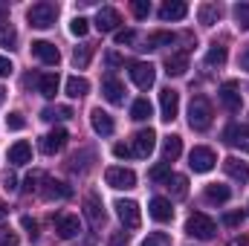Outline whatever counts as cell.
Instances as JSON below:
<instances>
[{"mask_svg":"<svg viewBox=\"0 0 249 246\" xmlns=\"http://www.w3.org/2000/svg\"><path fill=\"white\" fill-rule=\"evenodd\" d=\"M58 84H61L58 72H44V75H38V90H41V96H47V99H53V96L58 93Z\"/></svg>","mask_w":249,"mask_h":246,"instance_id":"obj_24","label":"cell"},{"mask_svg":"<svg viewBox=\"0 0 249 246\" xmlns=\"http://www.w3.org/2000/svg\"><path fill=\"white\" fill-rule=\"evenodd\" d=\"M87 29H90V20H87V18H72L70 32H72L75 38H84V35H87Z\"/></svg>","mask_w":249,"mask_h":246,"instance_id":"obj_38","label":"cell"},{"mask_svg":"<svg viewBox=\"0 0 249 246\" xmlns=\"http://www.w3.org/2000/svg\"><path fill=\"white\" fill-rule=\"evenodd\" d=\"M9 162L12 165H26V162H32V145L29 142H15L12 148H9Z\"/></svg>","mask_w":249,"mask_h":246,"instance_id":"obj_20","label":"cell"},{"mask_svg":"<svg viewBox=\"0 0 249 246\" xmlns=\"http://www.w3.org/2000/svg\"><path fill=\"white\" fill-rule=\"evenodd\" d=\"M122 244H124V235L122 232H116V235L110 238V246H122Z\"/></svg>","mask_w":249,"mask_h":246,"instance_id":"obj_52","label":"cell"},{"mask_svg":"<svg viewBox=\"0 0 249 246\" xmlns=\"http://www.w3.org/2000/svg\"><path fill=\"white\" fill-rule=\"evenodd\" d=\"M206 64H209V67H223V64H226V47L214 44V47L206 53Z\"/></svg>","mask_w":249,"mask_h":246,"instance_id":"obj_33","label":"cell"},{"mask_svg":"<svg viewBox=\"0 0 249 246\" xmlns=\"http://www.w3.org/2000/svg\"><path fill=\"white\" fill-rule=\"evenodd\" d=\"M96 29L102 32V35H107V32H116V26L122 23V18H119V12L116 9H110V6H105V9H99V15H96Z\"/></svg>","mask_w":249,"mask_h":246,"instance_id":"obj_11","label":"cell"},{"mask_svg":"<svg viewBox=\"0 0 249 246\" xmlns=\"http://www.w3.org/2000/svg\"><path fill=\"white\" fill-rule=\"evenodd\" d=\"M102 93H105V99L113 102V105H119V102L124 99V87H122V81H119L116 75H107V78L102 81Z\"/></svg>","mask_w":249,"mask_h":246,"instance_id":"obj_19","label":"cell"},{"mask_svg":"<svg viewBox=\"0 0 249 246\" xmlns=\"http://www.w3.org/2000/svg\"><path fill=\"white\" fill-rule=\"evenodd\" d=\"M55 232L61 235L64 241H72L75 235H81V220L75 214H58L55 220Z\"/></svg>","mask_w":249,"mask_h":246,"instance_id":"obj_13","label":"cell"},{"mask_svg":"<svg viewBox=\"0 0 249 246\" xmlns=\"http://www.w3.org/2000/svg\"><path fill=\"white\" fill-rule=\"evenodd\" d=\"M223 171H226V174H229L235 183H241V185L249 180V165H247V162H241L238 157H229V159H223Z\"/></svg>","mask_w":249,"mask_h":246,"instance_id":"obj_18","label":"cell"},{"mask_svg":"<svg viewBox=\"0 0 249 246\" xmlns=\"http://www.w3.org/2000/svg\"><path fill=\"white\" fill-rule=\"evenodd\" d=\"M20 226H23V229L29 232V238H32V241L38 238V223H35L32 217H20Z\"/></svg>","mask_w":249,"mask_h":246,"instance_id":"obj_46","label":"cell"},{"mask_svg":"<svg viewBox=\"0 0 249 246\" xmlns=\"http://www.w3.org/2000/svg\"><path fill=\"white\" fill-rule=\"evenodd\" d=\"M229 246H249V241H232Z\"/></svg>","mask_w":249,"mask_h":246,"instance_id":"obj_55","label":"cell"},{"mask_svg":"<svg viewBox=\"0 0 249 246\" xmlns=\"http://www.w3.org/2000/svg\"><path fill=\"white\" fill-rule=\"evenodd\" d=\"M84 214H87L90 226H102L105 223V209H102V200L96 194H87L84 197Z\"/></svg>","mask_w":249,"mask_h":246,"instance_id":"obj_16","label":"cell"},{"mask_svg":"<svg viewBox=\"0 0 249 246\" xmlns=\"http://www.w3.org/2000/svg\"><path fill=\"white\" fill-rule=\"evenodd\" d=\"M105 180H107L110 188L127 191V188H133V185H136V174H133L130 168H119V165H113V168H107V171H105Z\"/></svg>","mask_w":249,"mask_h":246,"instance_id":"obj_6","label":"cell"},{"mask_svg":"<svg viewBox=\"0 0 249 246\" xmlns=\"http://www.w3.org/2000/svg\"><path fill=\"white\" fill-rule=\"evenodd\" d=\"M72 64H75L78 70H84V67L90 64V44H81V47L72 50Z\"/></svg>","mask_w":249,"mask_h":246,"instance_id":"obj_34","label":"cell"},{"mask_svg":"<svg viewBox=\"0 0 249 246\" xmlns=\"http://www.w3.org/2000/svg\"><path fill=\"white\" fill-rule=\"evenodd\" d=\"M3 188H6V191H15V188H18V177H15V174H6V177H3Z\"/></svg>","mask_w":249,"mask_h":246,"instance_id":"obj_50","label":"cell"},{"mask_svg":"<svg viewBox=\"0 0 249 246\" xmlns=\"http://www.w3.org/2000/svg\"><path fill=\"white\" fill-rule=\"evenodd\" d=\"M90 122H93V130L102 133V136H110V133H113V119H110V113H105L102 107H96V110L90 113Z\"/></svg>","mask_w":249,"mask_h":246,"instance_id":"obj_22","label":"cell"},{"mask_svg":"<svg viewBox=\"0 0 249 246\" xmlns=\"http://www.w3.org/2000/svg\"><path fill=\"white\" fill-rule=\"evenodd\" d=\"M32 55H35L38 61L50 64V67H55V64L61 61L58 47H55V44H50V41H35V44H32Z\"/></svg>","mask_w":249,"mask_h":246,"instance_id":"obj_12","label":"cell"},{"mask_svg":"<svg viewBox=\"0 0 249 246\" xmlns=\"http://www.w3.org/2000/svg\"><path fill=\"white\" fill-rule=\"evenodd\" d=\"M214 162H217V157H214L212 148L197 145V148H191V154H188V168H191L194 174H209V171L214 168Z\"/></svg>","mask_w":249,"mask_h":246,"instance_id":"obj_3","label":"cell"},{"mask_svg":"<svg viewBox=\"0 0 249 246\" xmlns=\"http://www.w3.org/2000/svg\"><path fill=\"white\" fill-rule=\"evenodd\" d=\"M139 246H171V238L165 232H154V235H148Z\"/></svg>","mask_w":249,"mask_h":246,"instance_id":"obj_37","label":"cell"},{"mask_svg":"<svg viewBox=\"0 0 249 246\" xmlns=\"http://www.w3.org/2000/svg\"><path fill=\"white\" fill-rule=\"evenodd\" d=\"M0 246H18V235L15 232H0Z\"/></svg>","mask_w":249,"mask_h":246,"instance_id":"obj_48","label":"cell"},{"mask_svg":"<svg viewBox=\"0 0 249 246\" xmlns=\"http://www.w3.org/2000/svg\"><path fill=\"white\" fill-rule=\"evenodd\" d=\"M130 9H133V15H136L139 20L151 15V3H148V0H133V6H130Z\"/></svg>","mask_w":249,"mask_h":246,"instance_id":"obj_41","label":"cell"},{"mask_svg":"<svg viewBox=\"0 0 249 246\" xmlns=\"http://www.w3.org/2000/svg\"><path fill=\"white\" fill-rule=\"evenodd\" d=\"M174 44V32H154L145 41V50H160V47H171Z\"/></svg>","mask_w":249,"mask_h":246,"instance_id":"obj_31","label":"cell"},{"mask_svg":"<svg viewBox=\"0 0 249 246\" xmlns=\"http://www.w3.org/2000/svg\"><path fill=\"white\" fill-rule=\"evenodd\" d=\"M188 15V6L183 0H168V3H162V9H160V18L162 20H183Z\"/></svg>","mask_w":249,"mask_h":246,"instance_id":"obj_21","label":"cell"},{"mask_svg":"<svg viewBox=\"0 0 249 246\" xmlns=\"http://www.w3.org/2000/svg\"><path fill=\"white\" fill-rule=\"evenodd\" d=\"M12 70H15V67H12V61H9L6 55H0V78H6V75H12Z\"/></svg>","mask_w":249,"mask_h":246,"instance_id":"obj_49","label":"cell"},{"mask_svg":"<svg viewBox=\"0 0 249 246\" xmlns=\"http://www.w3.org/2000/svg\"><path fill=\"white\" fill-rule=\"evenodd\" d=\"M188 124L194 130H206L212 124V105L206 96H194L191 105H188Z\"/></svg>","mask_w":249,"mask_h":246,"instance_id":"obj_1","label":"cell"},{"mask_svg":"<svg viewBox=\"0 0 249 246\" xmlns=\"http://www.w3.org/2000/svg\"><path fill=\"white\" fill-rule=\"evenodd\" d=\"M177 110H180V93L165 87L160 93V113H162V122H174L177 119Z\"/></svg>","mask_w":249,"mask_h":246,"instance_id":"obj_8","label":"cell"},{"mask_svg":"<svg viewBox=\"0 0 249 246\" xmlns=\"http://www.w3.org/2000/svg\"><path fill=\"white\" fill-rule=\"evenodd\" d=\"M67 139H70L67 130H64V127H55L53 133H47V136L41 139V151H44V154H58L64 145H67Z\"/></svg>","mask_w":249,"mask_h":246,"instance_id":"obj_17","label":"cell"},{"mask_svg":"<svg viewBox=\"0 0 249 246\" xmlns=\"http://www.w3.org/2000/svg\"><path fill=\"white\" fill-rule=\"evenodd\" d=\"M113 157H119V159H127V157H133V148H127V145H113Z\"/></svg>","mask_w":249,"mask_h":246,"instance_id":"obj_47","label":"cell"},{"mask_svg":"<svg viewBox=\"0 0 249 246\" xmlns=\"http://www.w3.org/2000/svg\"><path fill=\"white\" fill-rule=\"evenodd\" d=\"M41 180H44V174H41V171H32V174H29V177L23 180V191H35Z\"/></svg>","mask_w":249,"mask_h":246,"instance_id":"obj_43","label":"cell"},{"mask_svg":"<svg viewBox=\"0 0 249 246\" xmlns=\"http://www.w3.org/2000/svg\"><path fill=\"white\" fill-rule=\"evenodd\" d=\"M186 70H188V55L186 53L168 55V61H165V72H168V75H186Z\"/></svg>","mask_w":249,"mask_h":246,"instance_id":"obj_26","label":"cell"},{"mask_svg":"<svg viewBox=\"0 0 249 246\" xmlns=\"http://www.w3.org/2000/svg\"><path fill=\"white\" fill-rule=\"evenodd\" d=\"M70 194H72L70 185L55 183V180H47V188H44V197H47V200H55V197H58V200H67Z\"/></svg>","mask_w":249,"mask_h":246,"instance_id":"obj_30","label":"cell"},{"mask_svg":"<svg viewBox=\"0 0 249 246\" xmlns=\"http://www.w3.org/2000/svg\"><path fill=\"white\" fill-rule=\"evenodd\" d=\"M107 64H110V67H119L122 61H119V55H107Z\"/></svg>","mask_w":249,"mask_h":246,"instance_id":"obj_53","label":"cell"},{"mask_svg":"<svg viewBox=\"0 0 249 246\" xmlns=\"http://www.w3.org/2000/svg\"><path fill=\"white\" fill-rule=\"evenodd\" d=\"M197 18H200L203 26H212V23L220 20V6H214V3H203V6L197 9Z\"/></svg>","mask_w":249,"mask_h":246,"instance_id":"obj_28","label":"cell"},{"mask_svg":"<svg viewBox=\"0 0 249 246\" xmlns=\"http://www.w3.org/2000/svg\"><path fill=\"white\" fill-rule=\"evenodd\" d=\"M165 185H168V191H171L174 200H183V197L188 194V180L183 177V174H171V177L165 180Z\"/></svg>","mask_w":249,"mask_h":246,"instance_id":"obj_27","label":"cell"},{"mask_svg":"<svg viewBox=\"0 0 249 246\" xmlns=\"http://www.w3.org/2000/svg\"><path fill=\"white\" fill-rule=\"evenodd\" d=\"M6 124H9V130H23V127H26V119H23L20 113H9V116H6Z\"/></svg>","mask_w":249,"mask_h":246,"instance_id":"obj_42","label":"cell"},{"mask_svg":"<svg viewBox=\"0 0 249 246\" xmlns=\"http://www.w3.org/2000/svg\"><path fill=\"white\" fill-rule=\"evenodd\" d=\"M220 102H223V107L226 110H232V113H238L241 110V105H244V99H241V93H238V84L235 81H226L223 87H220Z\"/></svg>","mask_w":249,"mask_h":246,"instance_id":"obj_14","label":"cell"},{"mask_svg":"<svg viewBox=\"0 0 249 246\" xmlns=\"http://www.w3.org/2000/svg\"><path fill=\"white\" fill-rule=\"evenodd\" d=\"M55 18H58V6H55V3H35V6L26 12V20H29V26H35V29H50V26L55 23Z\"/></svg>","mask_w":249,"mask_h":246,"instance_id":"obj_2","label":"cell"},{"mask_svg":"<svg viewBox=\"0 0 249 246\" xmlns=\"http://www.w3.org/2000/svg\"><path fill=\"white\" fill-rule=\"evenodd\" d=\"M186 232L191 238H200V241H209V238H214V232H217V223L212 220V217H206V214H191L186 223Z\"/></svg>","mask_w":249,"mask_h":246,"instance_id":"obj_4","label":"cell"},{"mask_svg":"<svg viewBox=\"0 0 249 246\" xmlns=\"http://www.w3.org/2000/svg\"><path fill=\"white\" fill-rule=\"evenodd\" d=\"M180 154H183V139H180V136H168V139L162 142V159L171 165Z\"/></svg>","mask_w":249,"mask_h":246,"instance_id":"obj_25","label":"cell"},{"mask_svg":"<svg viewBox=\"0 0 249 246\" xmlns=\"http://www.w3.org/2000/svg\"><path fill=\"white\" fill-rule=\"evenodd\" d=\"M148 214H151L154 220H160V223H168V220L174 217L171 200H165V197H154V200L148 203Z\"/></svg>","mask_w":249,"mask_h":246,"instance_id":"obj_15","label":"cell"},{"mask_svg":"<svg viewBox=\"0 0 249 246\" xmlns=\"http://www.w3.org/2000/svg\"><path fill=\"white\" fill-rule=\"evenodd\" d=\"M223 139H226L232 148L249 154V124H229V127L223 130Z\"/></svg>","mask_w":249,"mask_h":246,"instance_id":"obj_9","label":"cell"},{"mask_svg":"<svg viewBox=\"0 0 249 246\" xmlns=\"http://www.w3.org/2000/svg\"><path fill=\"white\" fill-rule=\"evenodd\" d=\"M3 93H6V90H0V102H3Z\"/></svg>","mask_w":249,"mask_h":246,"instance_id":"obj_56","label":"cell"},{"mask_svg":"<svg viewBox=\"0 0 249 246\" xmlns=\"http://www.w3.org/2000/svg\"><path fill=\"white\" fill-rule=\"evenodd\" d=\"M72 116V110L70 107H47L44 113H41V119L44 122H55V119H70Z\"/></svg>","mask_w":249,"mask_h":246,"instance_id":"obj_35","label":"cell"},{"mask_svg":"<svg viewBox=\"0 0 249 246\" xmlns=\"http://www.w3.org/2000/svg\"><path fill=\"white\" fill-rule=\"evenodd\" d=\"M148 177H151L154 183H162V180H168V177H171V165H168V162H162V165H154Z\"/></svg>","mask_w":249,"mask_h":246,"instance_id":"obj_39","label":"cell"},{"mask_svg":"<svg viewBox=\"0 0 249 246\" xmlns=\"http://www.w3.org/2000/svg\"><path fill=\"white\" fill-rule=\"evenodd\" d=\"M133 41H136V32H133V29H119V32H116V44H119V47L133 44Z\"/></svg>","mask_w":249,"mask_h":246,"instance_id":"obj_44","label":"cell"},{"mask_svg":"<svg viewBox=\"0 0 249 246\" xmlns=\"http://www.w3.org/2000/svg\"><path fill=\"white\" fill-rule=\"evenodd\" d=\"M6 214H9V209H6V203H0V220H3Z\"/></svg>","mask_w":249,"mask_h":246,"instance_id":"obj_54","label":"cell"},{"mask_svg":"<svg viewBox=\"0 0 249 246\" xmlns=\"http://www.w3.org/2000/svg\"><path fill=\"white\" fill-rule=\"evenodd\" d=\"M223 223H226V226H232V229H235V226H241V223H244V211H229V214L223 217Z\"/></svg>","mask_w":249,"mask_h":246,"instance_id":"obj_45","label":"cell"},{"mask_svg":"<svg viewBox=\"0 0 249 246\" xmlns=\"http://www.w3.org/2000/svg\"><path fill=\"white\" fill-rule=\"evenodd\" d=\"M241 67H244V70L249 72V44H247V50L241 53Z\"/></svg>","mask_w":249,"mask_h":246,"instance_id":"obj_51","label":"cell"},{"mask_svg":"<svg viewBox=\"0 0 249 246\" xmlns=\"http://www.w3.org/2000/svg\"><path fill=\"white\" fill-rule=\"evenodd\" d=\"M116 214H119V220L124 223V229H139V223H142L139 203H133V200H119L116 203Z\"/></svg>","mask_w":249,"mask_h":246,"instance_id":"obj_7","label":"cell"},{"mask_svg":"<svg viewBox=\"0 0 249 246\" xmlns=\"http://www.w3.org/2000/svg\"><path fill=\"white\" fill-rule=\"evenodd\" d=\"M130 81L139 87V90H148V87H154V81H157V72H154V64L148 61H136L130 64Z\"/></svg>","mask_w":249,"mask_h":246,"instance_id":"obj_5","label":"cell"},{"mask_svg":"<svg viewBox=\"0 0 249 246\" xmlns=\"http://www.w3.org/2000/svg\"><path fill=\"white\" fill-rule=\"evenodd\" d=\"M151 113H154V107H151V102H148V99H136V102H133V107H130V119H136V122L151 119Z\"/></svg>","mask_w":249,"mask_h":246,"instance_id":"obj_32","label":"cell"},{"mask_svg":"<svg viewBox=\"0 0 249 246\" xmlns=\"http://www.w3.org/2000/svg\"><path fill=\"white\" fill-rule=\"evenodd\" d=\"M235 20L241 29H249V3H238L235 6Z\"/></svg>","mask_w":249,"mask_h":246,"instance_id":"obj_40","label":"cell"},{"mask_svg":"<svg viewBox=\"0 0 249 246\" xmlns=\"http://www.w3.org/2000/svg\"><path fill=\"white\" fill-rule=\"evenodd\" d=\"M232 197V191H229V185H220V183H212L206 185V200L209 203H226Z\"/></svg>","mask_w":249,"mask_h":246,"instance_id":"obj_29","label":"cell"},{"mask_svg":"<svg viewBox=\"0 0 249 246\" xmlns=\"http://www.w3.org/2000/svg\"><path fill=\"white\" fill-rule=\"evenodd\" d=\"M0 44H3L6 50H15V44H18V32H15V29H12L9 23H6V26L0 29Z\"/></svg>","mask_w":249,"mask_h":246,"instance_id":"obj_36","label":"cell"},{"mask_svg":"<svg viewBox=\"0 0 249 246\" xmlns=\"http://www.w3.org/2000/svg\"><path fill=\"white\" fill-rule=\"evenodd\" d=\"M64 90H67V96H70V99H81V96H87V93H90V81H87V78H81V75H70V78H67V84H64Z\"/></svg>","mask_w":249,"mask_h":246,"instance_id":"obj_23","label":"cell"},{"mask_svg":"<svg viewBox=\"0 0 249 246\" xmlns=\"http://www.w3.org/2000/svg\"><path fill=\"white\" fill-rule=\"evenodd\" d=\"M154 145H157V133H154L151 127H145V130H139V133L133 136V157H139V159H145V157H151V151H154Z\"/></svg>","mask_w":249,"mask_h":246,"instance_id":"obj_10","label":"cell"}]
</instances>
